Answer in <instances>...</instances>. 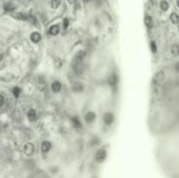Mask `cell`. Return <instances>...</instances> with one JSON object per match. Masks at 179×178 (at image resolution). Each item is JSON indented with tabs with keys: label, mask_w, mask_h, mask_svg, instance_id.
Segmentation results:
<instances>
[{
	"label": "cell",
	"mask_w": 179,
	"mask_h": 178,
	"mask_svg": "<svg viewBox=\"0 0 179 178\" xmlns=\"http://www.w3.org/2000/svg\"><path fill=\"white\" fill-rule=\"evenodd\" d=\"M95 162L98 163H102L107 158V152L104 148H100L95 154Z\"/></svg>",
	"instance_id": "obj_1"
},
{
	"label": "cell",
	"mask_w": 179,
	"mask_h": 178,
	"mask_svg": "<svg viewBox=\"0 0 179 178\" xmlns=\"http://www.w3.org/2000/svg\"><path fill=\"white\" fill-rule=\"evenodd\" d=\"M24 154L28 156L31 157L33 154H34V146L33 144L31 143H26L24 147Z\"/></svg>",
	"instance_id": "obj_2"
},
{
	"label": "cell",
	"mask_w": 179,
	"mask_h": 178,
	"mask_svg": "<svg viewBox=\"0 0 179 178\" xmlns=\"http://www.w3.org/2000/svg\"><path fill=\"white\" fill-rule=\"evenodd\" d=\"M114 114H112V113H110V112H107V113H105L104 114V115H103V120H104V122L107 124V125H111L113 122H114Z\"/></svg>",
	"instance_id": "obj_3"
},
{
	"label": "cell",
	"mask_w": 179,
	"mask_h": 178,
	"mask_svg": "<svg viewBox=\"0 0 179 178\" xmlns=\"http://www.w3.org/2000/svg\"><path fill=\"white\" fill-rule=\"evenodd\" d=\"M52 148V143L48 141H43L41 143V151L43 153H48Z\"/></svg>",
	"instance_id": "obj_4"
},
{
	"label": "cell",
	"mask_w": 179,
	"mask_h": 178,
	"mask_svg": "<svg viewBox=\"0 0 179 178\" xmlns=\"http://www.w3.org/2000/svg\"><path fill=\"white\" fill-rule=\"evenodd\" d=\"M96 118V114L94 112H88L85 114V120L87 123H93Z\"/></svg>",
	"instance_id": "obj_5"
},
{
	"label": "cell",
	"mask_w": 179,
	"mask_h": 178,
	"mask_svg": "<svg viewBox=\"0 0 179 178\" xmlns=\"http://www.w3.org/2000/svg\"><path fill=\"white\" fill-rule=\"evenodd\" d=\"M61 84H60V81H58V80H55V81H53L52 83V85H51V89H52V91L53 92V93H59L60 92V90H61Z\"/></svg>",
	"instance_id": "obj_6"
},
{
	"label": "cell",
	"mask_w": 179,
	"mask_h": 178,
	"mask_svg": "<svg viewBox=\"0 0 179 178\" xmlns=\"http://www.w3.org/2000/svg\"><path fill=\"white\" fill-rule=\"evenodd\" d=\"M30 40H31V42L37 44V43H39L40 40H41V35H40L39 32L34 31V32H32L30 35Z\"/></svg>",
	"instance_id": "obj_7"
},
{
	"label": "cell",
	"mask_w": 179,
	"mask_h": 178,
	"mask_svg": "<svg viewBox=\"0 0 179 178\" xmlns=\"http://www.w3.org/2000/svg\"><path fill=\"white\" fill-rule=\"evenodd\" d=\"M11 16L18 20H27V15H25L23 12H15V13H12Z\"/></svg>",
	"instance_id": "obj_8"
},
{
	"label": "cell",
	"mask_w": 179,
	"mask_h": 178,
	"mask_svg": "<svg viewBox=\"0 0 179 178\" xmlns=\"http://www.w3.org/2000/svg\"><path fill=\"white\" fill-rule=\"evenodd\" d=\"M60 32V26L58 25H53L49 28V33L52 36H56Z\"/></svg>",
	"instance_id": "obj_9"
},
{
	"label": "cell",
	"mask_w": 179,
	"mask_h": 178,
	"mask_svg": "<svg viewBox=\"0 0 179 178\" xmlns=\"http://www.w3.org/2000/svg\"><path fill=\"white\" fill-rule=\"evenodd\" d=\"M27 119L30 120V121H34L36 119H37V114L35 112L34 109H30L28 112H27Z\"/></svg>",
	"instance_id": "obj_10"
},
{
	"label": "cell",
	"mask_w": 179,
	"mask_h": 178,
	"mask_svg": "<svg viewBox=\"0 0 179 178\" xmlns=\"http://www.w3.org/2000/svg\"><path fill=\"white\" fill-rule=\"evenodd\" d=\"M144 23L146 25V26L148 28H151L153 26V19H152V17L149 16V15H146L145 18H144Z\"/></svg>",
	"instance_id": "obj_11"
},
{
	"label": "cell",
	"mask_w": 179,
	"mask_h": 178,
	"mask_svg": "<svg viewBox=\"0 0 179 178\" xmlns=\"http://www.w3.org/2000/svg\"><path fill=\"white\" fill-rule=\"evenodd\" d=\"M169 4L167 1L162 0V1L160 2V9H161V10H163V11H167V10H169Z\"/></svg>",
	"instance_id": "obj_12"
},
{
	"label": "cell",
	"mask_w": 179,
	"mask_h": 178,
	"mask_svg": "<svg viewBox=\"0 0 179 178\" xmlns=\"http://www.w3.org/2000/svg\"><path fill=\"white\" fill-rule=\"evenodd\" d=\"M15 6L11 4V3H6L4 4V10L7 12H11L12 10H14Z\"/></svg>",
	"instance_id": "obj_13"
},
{
	"label": "cell",
	"mask_w": 179,
	"mask_h": 178,
	"mask_svg": "<svg viewBox=\"0 0 179 178\" xmlns=\"http://www.w3.org/2000/svg\"><path fill=\"white\" fill-rule=\"evenodd\" d=\"M169 19H170V21L174 24V25H177L178 23V13L176 12H172L169 16Z\"/></svg>",
	"instance_id": "obj_14"
},
{
	"label": "cell",
	"mask_w": 179,
	"mask_h": 178,
	"mask_svg": "<svg viewBox=\"0 0 179 178\" xmlns=\"http://www.w3.org/2000/svg\"><path fill=\"white\" fill-rule=\"evenodd\" d=\"M61 4V0H51V7L52 9H58Z\"/></svg>",
	"instance_id": "obj_15"
},
{
	"label": "cell",
	"mask_w": 179,
	"mask_h": 178,
	"mask_svg": "<svg viewBox=\"0 0 179 178\" xmlns=\"http://www.w3.org/2000/svg\"><path fill=\"white\" fill-rule=\"evenodd\" d=\"M108 82H109V84L111 85V86L116 85V83H117V77H116L115 74L111 75V76H109V79H108Z\"/></svg>",
	"instance_id": "obj_16"
},
{
	"label": "cell",
	"mask_w": 179,
	"mask_h": 178,
	"mask_svg": "<svg viewBox=\"0 0 179 178\" xmlns=\"http://www.w3.org/2000/svg\"><path fill=\"white\" fill-rule=\"evenodd\" d=\"M72 121H73V125L75 129H80L81 128V124H80V121L79 119L77 117H73L72 119Z\"/></svg>",
	"instance_id": "obj_17"
},
{
	"label": "cell",
	"mask_w": 179,
	"mask_h": 178,
	"mask_svg": "<svg viewBox=\"0 0 179 178\" xmlns=\"http://www.w3.org/2000/svg\"><path fill=\"white\" fill-rule=\"evenodd\" d=\"M171 53L175 56V57H177V56H178L179 54V47L178 45H173L172 46H171Z\"/></svg>",
	"instance_id": "obj_18"
},
{
	"label": "cell",
	"mask_w": 179,
	"mask_h": 178,
	"mask_svg": "<svg viewBox=\"0 0 179 178\" xmlns=\"http://www.w3.org/2000/svg\"><path fill=\"white\" fill-rule=\"evenodd\" d=\"M20 92H21V90L19 87H15L14 88L12 89V93L16 98H19V96L20 95Z\"/></svg>",
	"instance_id": "obj_19"
},
{
	"label": "cell",
	"mask_w": 179,
	"mask_h": 178,
	"mask_svg": "<svg viewBox=\"0 0 179 178\" xmlns=\"http://www.w3.org/2000/svg\"><path fill=\"white\" fill-rule=\"evenodd\" d=\"M68 25H69V20L67 19H64V20H63V27H64V29H67Z\"/></svg>",
	"instance_id": "obj_20"
},
{
	"label": "cell",
	"mask_w": 179,
	"mask_h": 178,
	"mask_svg": "<svg viewBox=\"0 0 179 178\" xmlns=\"http://www.w3.org/2000/svg\"><path fill=\"white\" fill-rule=\"evenodd\" d=\"M150 46H151V51L153 52H157V45H156V43L154 42V41H152L151 42V44H150Z\"/></svg>",
	"instance_id": "obj_21"
},
{
	"label": "cell",
	"mask_w": 179,
	"mask_h": 178,
	"mask_svg": "<svg viewBox=\"0 0 179 178\" xmlns=\"http://www.w3.org/2000/svg\"><path fill=\"white\" fill-rule=\"evenodd\" d=\"M73 90H74V91H77V90L80 91V90H82V86H81L80 84H79V83H76V84L74 85V87H73Z\"/></svg>",
	"instance_id": "obj_22"
},
{
	"label": "cell",
	"mask_w": 179,
	"mask_h": 178,
	"mask_svg": "<svg viewBox=\"0 0 179 178\" xmlns=\"http://www.w3.org/2000/svg\"><path fill=\"white\" fill-rule=\"evenodd\" d=\"M4 96L2 94H0V108L4 105Z\"/></svg>",
	"instance_id": "obj_23"
},
{
	"label": "cell",
	"mask_w": 179,
	"mask_h": 178,
	"mask_svg": "<svg viewBox=\"0 0 179 178\" xmlns=\"http://www.w3.org/2000/svg\"><path fill=\"white\" fill-rule=\"evenodd\" d=\"M67 2L70 4H75L77 3V0H67Z\"/></svg>",
	"instance_id": "obj_24"
},
{
	"label": "cell",
	"mask_w": 179,
	"mask_h": 178,
	"mask_svg": "<svg viewBox=\"0 0 179 178\" xmlns=\"http://www.w3.org/2000/svg\"><path fill=\"white\" fill-rule=\"evenodd\" d=\"M2 59H3V55H2V54L0 53V61L2 60Z\"/></svg>",
	"instance_id": "obj_25"
},
{
	"label": "cell",
	"mask_w": 179,
	"mask_h": 178,
	"mask_svg": "<svg viewBox=\"0 0 179 178\" xmlns=\"http://www.w3.org/2000/svg\"><path fill=\"white\" fill-rule=\"evenodd\" d=\"M82 1H83L84 3H88V2L89 0H82Z\"/></svg>",
	"instance_id": "obj_26"
}]
</instances>
